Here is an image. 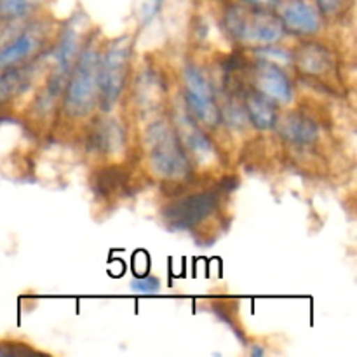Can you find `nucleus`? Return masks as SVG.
Instances as JSON below:
<instances>
[{
    "label": "nucleus",
    "instance_id": "nucleus-3",
    "mask_svg": "<svg viewBox=\"0 0 357 357\" xmlns=\"http://www.w3.org/2000/svg\"><path fill=\"white\" fill-rule=\"evenodd\" d=\"M132 35L124 33L103 42L98 66V108L105 114L115 110L124 96L131 75Z\"/></svg>",
    "mask_w": 357,
    "mask_h": 357
},
{
    "label": "nucleus",
    "instance_id": "nucleus-15",
    "mask_svg": "<svg viewBox=\"0 0 357 357\" xmlns=\"http://www.w3.org/2000/svg\"><path fill=\"white\" fill-rule=\"evenodd\" d=\"M49 0H0V21L7 24L21 23L37 16Z\"/></svg>",
    "mask_w": 357,
    "mask_h": 357
},
{
    "label": "nucleus",
    "instance_id": "nucleus-17",
    "mask_svg": "<svg viewBox=\"0 0 357 357\" xmlns=\"http://www.w3.org/2000/svg\"><path fill=\"white\" fill-rule=\"evenodd\" d=\"M162 289V282L155 275H142V278H135L131 281V291L135 295H157Z\"/></svg>",
    "mask_w": 357,
    "mask_h": 357
},
{
    "label": "nucleus",
    "instance_id": "nucleus-12",
    "mask_svg": "<svg viewBox=\"0 0 357 357\" xmlns=\"http://www.w3.org/2000/svg\"><path fill=\"white\" fill-rule=\"evenodd\" d=\"M275 129H278V132L286 142L298 146L312 145L319 138V126H317V122L310 115L302 114L298 110L289 112L286 117L279 119Z\"/></svg>",
    "mask_w": 357,
    "mask_h": 357
},
{
    "label": "nucleus",
    "instance_id": "nucleus-7",
    "mask_svg": "<svg viewBox=\"0 0 357 357\" xmlns=\"http://www.w3.org/2000/svg\"><path fill=\"white\" fill-rule=\"evenodd\" d=\"M86 14L75 13L63 26L56 31L54 44L51 45V51L47 52V58L51 61L49 65V75L65 82L75 63L77 56L82 51L87 37L91 35V26Z\"/></svg>",
    "mask_w": 357,
    "mask_h": 357
},
{
    "label": "nucleus",
    "instance_id": "nucleus-18",
    "mask_svg": "<svg viewBox=\"0 0 357 357\" xmlns=\"http://www.w3.org/2000/svg\"><path fill=\"white\" fill-rule=\"evenodd\" d=\"M164 3H166V0H146V3L143 6V13H142L143 26H146V24L152 23V20L160 13V9H162Z\"/></svg>",
    "mask_w": 357,
    "mask_h": 357
},
{
    "label": "nucleus",
    "instance_id": "nucleus-19",
    "mask_svg": "<svg viewBox=\"0 0 357 357\" xmlns=\"http://www.w3.org/2000/svg\"><path fill=\"white\" fill-rule=\"evenodd\" d=\"M243 2H244V6L255 7V9L274 10L281 0H243Z\"/></svg>",
    "mask_w": 357,
    "mask_h": 357
},
{
    "label": "nucleus",
    "instance_id": "nucleus-9",
    "mask_svg": "<svg viewBox=\"0 0 357 357\" xmlns=\"http://www.w3.org/2000/svg\"><path fill=\"white\" fill-rule=\"evenodd\" d=\"M45 58L47 54L24 65L0 70V107L14 103L33 89L38 79L45 75Z\"/></svg>",
    "mask_w": 357,
    "mask_h": 357
},
{
    "label": "nucleus",
    "instance_id": "nucleus-1",
    "mask_svg": "<svg viewBox=\"0 0 357 357\" xmlns=\"http://www.w3.org/2000/svg\"><path fill=\"white\" fill-rule=\"evenodd\" d=\"M105 38L91 31L65 80L59 108L68 121H86L98 108V66Z\"/></svg>",
    "mask_w": 357,
    "mask_h": 357
},
{
    "label": "nucleus",
    "instance_id": "nucleus-2",
    "mask_svg": "<svg viewBox=\"0 0 357 357\" xmlns=\"http://www.w3.org/2000/svg\"><path fill=\"white\" fill-rule=\"evenodd\" d=\"M143 146L153 176L169 183H181L190 176L192 160L171 121L157 119L150 122L143 135Z\"/></svg>",
    "mask_w": 357,
    "mask_h": 357
},
{
    "label": "nucleus",
    "instance_id": "nucleus-11",
    "mask_svg": "<svg viewBox=\"0 0 357 357\" xmlns=\"http://www.w3.org/2000/svg\"><path fill=\"white\" fill-rule=\"evenodd\" d=\"M174 204L166 211V220L173 222L176 229H190L213 215L218 206V195L215 192H197Z\"/></svg>",
    "mask_w": 357,
    "mask_h": 357
},
{
    "label": "nucleus",
    "instance_id": "nucleus-4",
    "mask_svg": "<svg viewBox=\"0 0 357 357\" xmlns=\"http://www.w3.org/2000/svg\"><path fill=\"white\" fill-rule=\"evenodd\" d=\"M223 26L237 42L257 49L279 44L286 35L278 13L248 6L230 7L223 17Z\"/></svg>",
    "mask_w": 357,
    "mask_h": 357
},
{
    "label": "nucleus",
    "instance_id": "nucleus-10",
    "mask_svg": "<svg viewBox=\"0 0 357 357\" xmlns=\"http://www.w3.org/2000/svg\"><path fill=\"white\" fill-rule=\"evenodd\" d=\"M275 9L286 33L296 37H314L323 28V17L316 3L309 0H281Z\"/></svg>",
    "mask_w": 357,
    "mask_h": 357
},
{
    "label": "nucleus",
    "instance_id": "nucleus-8",
    "mask_svg": "<svg viewBox=\"0 0 357 357\" xmlns=\"http://www.w3.org/2000/svg\"><path fill=\"white\" fill-rule=\"evenodd\" d=\"M251 86L257 93L264 94L278 107L291 103L293 84L288 72L281 65L258 58L251 70Z\"/></svg>",
    "mask_w": 357,
    "mask_h": 357
},
{
    "label": "nucleus",
    "instance_id": "nucleus-13",
    "mask_svg": "<svg viewBox=\"0 0 357 357\" xmlns=\"http://www.w3.org/2000/svg\"><path fill=\"white\" fill-rule=\"evenodd\" d=\"M293 63L296 68L309 77H321L328 75L333 68V58L326 45L319 42H303L296 52H293Z\"/></svg>",
    "mask_w": 357,
    "mask_h": 357
},
{
    "label": "nucleus",
    "instance_id": "nucleus-14",
    "mask_svg": "<svg viewBox=\"0 0 357 357\" xmlns=\"http://www.w3.org/2000/svg\"><path fill=\"white\" fill-rule=\"evenodd\" d=\"M244 115L246 121L258 131H272L279 121L278 105L255 89L244 96Z\"/></svg>",
    "mask_w": 357,
    "mask_h": 357
},
{
    "label": "nucleus",
    "instance_id": "nucleus-5",
    "mask_svg": "<svg viewBox=\"0 0 357 357\" xmlns=\"http://www.w3.org/2000/svg\"><path fill=\"white\" fill-rule=\"evenodd\" d=\"M51 26L42 17L26 20L9 40L0 45V70L24 65L47 54L49 44L58 31Z\"/></svg>",
    "mask_w": 357,
    "mask_h": 357
},
{
    "label": "nucleus",
    "instance_id": "nucleus-6",
    "mask_svg": "<svg viewBox=\"0 0 357 357\" xmlns=\"http://www.w3.org/2000/svg\"><path fill=\"white\" fill-rule=\"evenodd\" d=\"M183 101L187 114L204 129L218 128L222 122V108L216 89L201 66L188 63L183 68Z\"/></svg>",
    "mask_w": 357,
    "mask_h": 357
},
{
    "label": "nucleus",
    "instance_id": "nucleus-16",
    "mask_svg": "<svg viewBox=\"0 0 357 357\" xmlns=\"http://www.w3.org/2000/svg\"><path fill=\"white\" fill-rule=\"evenodd\" d=\"M314 3H316L323 21L340 20L352 7V0H316Z\"/></svg>",
    "mask_w": 357,
    "mask_h": 357
}]
</instances>
